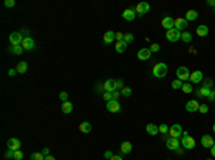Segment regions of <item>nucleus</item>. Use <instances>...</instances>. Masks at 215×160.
Listing matches in <instances>:
<instances>
[{"instance_id": "nucleus-1", "label": "nucleus", "mask_w": 215, "mask_h": 160, "mask_svg": "<svg viewBox=\"0 0 215 160\" xmlns=\"http://www.w3.org/2000/svg\"><path fill=\"white\" fill-rule=\"evenodd\" d=\"M166 73H168V66H166L164 62H159V63H156V64L153 66V69H152L153 77L162 79V77H165L166 76Z\"/></svg>"}, {"instance_id": "nucleus-2", "label": "nucleus", "mask_w": 215, "mask_h": 160, "mask_svg": "<svg viewBox=\"0 0 215 160\" xmlns=\"http://www.w3.org/2000/svg\"><path fill=\"white\" fill-rule=\"evenodd\" d=\"M189 70H188V67H185V66H181V67H178L176 69V77H178V80H181V82H184V80H189Z\"/></svg>"}, {"instance_id": "nucleus-3", "label": "nucleus", "mask_w": 215, "mask_h": 160, "mask_svg": "<svg viewBox=\"0 0 215 160\" xmlns=\"http://www.w3.org/2000/svg\"><path fill=\"white\" fill-rule=\"evenodd\" d=\"M25 37L22 36L20 32H13L10 36H9V41H10V45L12 46H20L22 41H23Z\"/></svg>"}, {"instance_id": "nucleus-4", "label": "nucleus", "mask_w": 215, "mask_h": 160, "mask_svg": "<svg viewBox=\"0 0 215 160\" xmlns=\"http://www.w3.org/2000/svg\"><path fill=\"white\" fill-rule=\"evenodd\" d=\"M179 39H181V32H179V30H176L175 27L166 32V40H168V41H172V43H175V41H178Z\"/></svg>"}, {"instance_id": "nucleus-5", "label": "nucleus", "mask_w": 215, "mask_h": 160, "mask_svg": "<svg viewBox=\"0 0 215 160\" xmlns=\"http://www.w3.org/2000/svg\"><path fill=\"white\" fill-rule=\"evenodd\" d=\"M181 144L184 146V149H194L197 146V142H195L194 137H191V136H184L181 140Z\"/></svg>"}, {"instance_id": "nucleus-6", "label": "nucleus", "mask_w": 215, "mask_h": 160, "mask_svg": "<svg viewBox=\"0 0 215 160\" xmlns=\"http://www.w3.org/2000/svg\"><path fill=\"white\" fill-rule=\"evenodd\" d=\"M149 9H151V6H149V3H146V2H141V3L136 4V7H135V12H136V14H139V16H144L145 13L149 12Z\"/></svg>"}, {"instance_id": "nucleus-7", "label": "nucleus", "mask_w": 215, "mask_h": 160, "mask_svg": "<svg viewBox=\"0 0 215 160\" xmlns=\"http://www.w3.org/2000/svg\"><path fill=\"white\" fill-rule=\"evenodd\" d=\"M161 25H162V27L166 29V32H168V30H171V29H174L175 27V19H172L171 16H165L164 19H162Z\"/></svg>"}, {"instance_id": "nucleus-8", "label": "nucleus", "mask_w": 215, "mask_h": 160, "mask_svg": "<svg viewBox=\"0 0 215 160\" xmlns=\"http://www.w3.org/2000/svg\"><path fill=\"white\" fill-rule=\"evenodd\" d=\"M184 133V130H182V127H181V124H178V123H175V124H172L169 127V136L171 137H181V135Z\"/></svg>"}, {"instance_id": "nucleus-9", "label": "nucleus", "mask_w": 215, "mask_h": 160, "mask_svg": "<svg viewBox=\"0 0 215 160\" xmlns=\"http://www.w3.org/2000/svg\"><path fill=\"white\" fill-rule=\"evenodd\" d=\"M20 140L16 139V137H10V139L7 140V149H10V150H13V152H16V150H20Z\"/></svg>"}, {"instance_id": "nucleus-10", "label": "nucleus", "mask_w": 215, "mask_h": 160, "mask_svg": "<svg viewBox=\"0 0 215 160\" xmlns=\"http://www.w3.org/2000/svg\"><path fill=\"white\" fill-rule=\"evenodd\" d=\"M106 109H108V111H111V113H116V111L120 110V103L118 102V100H113V99H112L111 102L106 103Z\"/></svg>"}, {"instance_id": "nucleus-11", "label": "nucleus", "mask_w": 215, "mask_h": 160, "mask_svg": "<svg viewBox=\"0 0 215 160\" xmlns=\"http://www.w3.org/2000/svg\"><path fill=\"white\" fill-rule=\"evenodd\" d=\"M151 54H152V52L149 50V47H144V49H141L138 52L136 57L139 59V60H149V59H151Z\"/></svg>"}, {"instance_id": "nucleus-12", "label": "nucleus", "mask_w": 215, "mask_h": 160, "mask_svg": "<svg viewBox=\"0 0 215 160\" xmlns=\"http://www.w3.org/2000/svg\"><path fill=\"white\" fill-rule=\"evenodd\" d=\"M185 110L188 113H195L197 110H199V103L197 100H189V102L185 104Z\"/></svg>"}, {"instance_id": "nucleus-13", "label": "nucleus", "mask_w": 215, "mask_h": 160, "mask_svg": "<svg viewBox=\"0 0 215 160\" xmlns=\"http://www.w3.org/2000/svg\"><path fill=\"white\" fill-rule=\"evenodd\" d=\"M166 147L169 150H178L179 149V139L176 137H169L166 140Z\"/></svg>"}, {"instance_id": "nucleus-14", "label": "nucleus", "mask_w": 215, "mask_h": 160, "mask_svg": "<svg viewBox=\"0 0 215 160\" xmlns=\"http://www.w3.org/2000/svg\"><path fill=\"white\" fill-rule=\"evenodd\" d=\"M116 39V33L112 32V30H108L106 33L103 34V43L105 45H112Z\"/></svg>"}, {"instance_id": "nucleus-15", "label": "nucleus", "mask_w": 215, "mask_h": 160, "mask_svg": "<svg viewBox=\"0 0 215 160\" xmlns=\"http://www.w3.org/2000/svg\"><path fill=\"white\" fill-rule=\"evenodd\" d=\"M214 139H212L209 135H204L202 137H201V144H202L204 147H207V149H211L212 147V144H214Z\"/></svg>"}, {"instance_id": "nucleus-16", "label": "nucleus", "mask_w": 215, "mask_h": 160, "mask_svg": "<svg viewBox=\"0 0 215 160\" xmlns=\"http://www.w3.org/2000/svg\"><path fill=\"white\" fill-rule=\"evenodd\" d=\"M189 80L192 83H201L204 80V76H202V72H199V70H195L192 72L189 76Z\"/></svg>"}, {"instance_id": "nucleus-17", "label": "nucleus", "mask_w": 215, "mask_h": 160, "mask_svg": "<svg viewBox=\"0 0 215 160\" xmlns=\"http://www.w3.org/2000/svg\"><path fill=\"white\" fill-rule=\"evenodd\" d=\"M22 47H23L25 50H32L34 47V40L30 36L25 37V39H23V41H22Z\"/></svg>"}, {"instance_id": "nucleus-18", "label": "nucleus", "mask_w": 215, "mask_h": 160, "mask_svg": "<svg viewBox=\"0 0 215 160\" xmlns=\"http://www.w3.org/2000/svg\"><path fill=\"white\" fill-rule=\"evenodd\" d=\"M135 16H136V12H135L133 9H126V10L122 13V17L128 21H133L135 20Z\"/></svg>"}, {"instance_id": "nucleus-19", "label": "nucleus", "mask_w": 215, "mask_h": 160, "mask_svg": "<svg viewBox=\"0 0 215 160\" xmlns=\"http://www.w3.org/2000/svg\"><path fill=\"white\" fill-rule=\"evenodd\" d=\"M186 26H188V21L185 20V17H179V19H175V29L176 30H185Z\"/></svg>"}, {"instance_id": "nucleus-20", "label": "nucleus", "mask_w": 215, "mask_h": 160, "mask_svg": "<svg viewBox=\"0 0 215 160\" xmlns=\"http://www.w3.org/2000/svg\"><path fill=\"white\" fill-rule=\"evenodd\" d=\"M146 133L151 136H156L159 133V126H156V124H153V123L146 124Z\"/></svg>"}, {"instance_id": "nucleus-21", "label": "nucleus", "mask_w": 215, "mask_h": 160, "mask_svg": "<svg viewBox=\"0 0 215 160\" xmlns=\"http://www.w3.org/2000/svg\"><path fill=\"white\" fill-rule=\"evenodd\" d=\"M103 89L105 92H115V80H112V79H108L103 82Z\"/></svg>"}, {"instance_id": "nucleus-22", "label": "nucleus", "mask_w": 215, "mask_h": 160, "mask_svg": "<svg viewBox=\"0 0 215 160\" xmlns=\"http://www.w3.org/2000/svg\"><path fill=\"white\" fill-rule=\"evenodd\" d=\"M208 32H209V29H208V26H205V25H199L198 27H197V34H198L199 37L208 36Z\"/></svg>"}, {"instance_id": "nucleus-23", "label": "nucleus", "mask_w": 215, "mask_h": 160, "mask_svg": "<svg viewBox=\"0 0 215 160\" xmlns=\"http://www.w3.org/2000/svg\"><path fill=\"white\" fill-rule=\"evenodd\" d=\"M91 130H92V124L89 122H82L79 124V131L80 133H91Z\"/></svg>"}, {"instance_id": "nucleus-24", "label": "nucleus", "mask_w": 215, "mask_h": 160, "mask_svg": "<svg viewBox=\"0 0 215 160\" xmlns=\"http://www.w3.org/2000/svg\"><path fill=\"white\" fill-rule=\"evenodd\" d=\"M132 152V143L131 142H124V143L120 144V153H124V154H128V153Z\"/></svg>"}, {"instance_id": "nucleus-25", "label": "nucleus", "mask_w": 215, "mask_h": 160, "mask_svg": "<svg viewBox=\"0 0 215 160\" xmlns=\"http://www.w3.org/2000/svg\"><path fill=\"white\" fill-rule=\"evenodd\" d=\"M198 19V12L197 10H188L185 14V20L186 21H194Z\"/></svg>"}, {"instance_id": "nucleus-26", "label": "nucleus", "mask_w": 215, "mask_h": 160, "mask_svg": "<svg viewBox=\"0 0 215 160\" xmlns=\"http://www.w3.org/2000/svg\"><path fill=\"white\" fill-rule=\"evenodd\" d=\"M72 110H73V104H72L69 100L62 103V111L65 113V115H69V113H72Z\"/></svg>"}, {"instance_id": "nucleus-27", "label": "nucleus", "mask_w": 215, "mask_h": 160, "mask_svg": "<svg viewBox=\"0 0 215 160\" xmlns=\"http://www.w3.org/2000/svg\"><path fill=\"white\" fill-rule=\"evenodd\" d=\"M126 49H128V43H125L124 40H122V41H116L115 50L118 52V53H124Z\"/></svg>"}, {"instance_id": "nucleus-28", "label": "nucleus", "mask_w": 215, "mask_h": 160, "mask_svg": "<svg viewBox=\"0 0 215 160\" xmlns=\"http://www.w3.org/2000/svg\"><path fill=\"white\" fill-rule=\"evenodd\" d=\"M211 90H212V89H208V87H204L202 86L198 92H197V96H198V97H208V96H209V93H211Z\"/></svg>"}, {"instance_id": "nucleus-29", "label": "nucleus", "mask_w": 215, "mask_h": 160, "mask_svg": "<svg viewBox=\"0 0 215 160\" xmlns=\"http://www.w3.org/2000/svg\"><path fill=\"white\" fill-rule=\"evenodd\" d=\"M9 52H10V53H13V54H17V56H20V54L25 52V49L22 47V45H20V46H10V47H9Z\"/></svg>"}, {"instance_id": "nucleus-30", "label": "nucleus", "mask_w": 215, "mask_h": 160, "mask_svg": "<svg viewBox=\"0 0 215 160\" xmlns=\"http://www.w3.org/2000/svg\"><path fill=\"white\" fill-rule=\"evenodd\" d=\"M181 40L184 41V43H191V41H192V33H189V32L181 33Z\"/></svg>"}, {"instance_id": "nucleus-31", "label": "nucleus", "mask_w": 215, "mask_h": 160, "mask_svg": "<svg viewBox=\"0 0 215 160\" xmlns=\"http://www.w3.org/2000/svg\"><path fill=\"white\" fill-rule=\"evenodd\" d=\"M16 70H17V73H20V74L26 73V72H27V63H26V62H20L19 64L16 66Z\"/></svg>"}, {"instance_id": "nucleus-32", "label": "nucleus", "mask_w": 215, "mask_h": 160, "mask_svg": "<svg viewBox=\"0 0 215 160\" xmlns=\"http://www.w3.org/2000/svg\"><path fill=\"white\" fill-rule=\"evenodd\" d=\"M30 160H45V154L40 152H34V153H32Z\"/></svg>"}, {"instance_id": "nucleus-33", "label": "nucleus", "mask_w": 215, "mask_h": 160, "mask_svg": "<svg viewBox=\"0 0 215 160\" xmlns=\"http://www.w3.org/2000/svg\"><path fill=\"white\" fill-rule=\"evenodd\" d=\"M120 95L124 96V97H129V96L132 95V89H131V87H124V89H122V90H120Z\"/></svg>"}, {"instance_id": "nucleus-34", "label": "nucleus", "mask_w": 215, "mask_h": 160, "mask_svg": "<svg viewBox=\"0 0 215 160\" xmlns=\"http://www.w3.org/2000/svg\"><path fill=\"white\" fill-rule=\"evenodd\" d=\"M159 133L164 136H166L169 133V127H168V124H159Z\"/></svg>"}, {"instance_id": "nucleus-35", "label": "nucleus", "mask_w": 215, "mask_h": 160, "mask_svg": "<svg viewBox=\"0 0 215 160\" xmlns=\"http://www.w3.org/2000/svg\"><path fill=\"white\" fill-rule=\"evenodd\" d=\"M182 84H184V82H181V80H174V82L171 83V86H172V89H175V90H178V89H182Z\"/></svg>"}, {"instance_id": "nucleus-36", "label": "nucleus", "mask_w": 215, "mask_h": 160, "mask_svg": "<svg viewBox=\"0 0 215 160\" xmlns=\"http://www.w3.org/2000/svg\"><path fill=\"white\" fill-rule=\"evenodd\" d=\"M124 41L125 43H128V45L129 43H132L133 41V34L132 33H125L124 34Z\"/></svg>"}, {"instance_id": "nucleus-37", "label": "nucleus", "mask_w": 215, "mask_h": 160, "mask_svg": "<svg viewBox=\"0 0 215 160\" xmlns=\"http://www.w3.org/2000/svg\"><path fill=\"white\" fill-rule=\"evenodd\" d=\"M182 92L186 93V95H188V93H192V86H191L189 83H184V84H182Z\"/></svg>"}, {"instance_id": "nucleus-38", "label": "nucleus", "mask_w": 215, "mask_h": 160, "mask_svg": "<svg viewBox=\"0 0 215 160\" xmlns=\"http://www.w3.org/2000/svg\"><path fill=\"white\" fill-rule=\"evenodd\" d=\"M124 89V83H122V80L120 79H116L115 80V90H122Z\"/></svg>"}, {"instance_id": "nucleus-39", "label": "nucleus", "mask_w": 215, "mask_h": 160, "mask_svg": "<svg viewBox=\"0 0 215 160\" xmlns=\"http://www.w3.org/2000/svg\"><path fill=\"white\" fill-rule=\"evenodd\" d=\"M4 157H6V159H14V152H13V150H10V149H7V150H6V153H4Z\"/></svg>"}, {"instance_id": "nucleus-40", "label": "nucleus", "mask_w": 215, "mask_h": 160, "mask_svg": "<svg viewBox=\"0 0 215 160\" xmlns=\"http://www.w3.org/2000/svg\"><path fill=\"white\" fill-rule=\"evenodd\" d=\"M208 110H209V107H208L207 104H199V111H201L202 115H205V113H208Z\"/></svg>"}, {"instance_id": "nucleus-41", "label": "nucleus", "mask_w": 215, "mask_h": 160, "mask_svg": "<svg viewBox=\"0 0 215 160\" xmlns=\"http://www.w3.org/2000/svg\"><path fill=\"white\" fill-rule=\"evenodd\" d=\"M103 100H105V102H111V100H112V93H111V92H105V93H103Z\"/></svg>"}, {"instance_id": "nucleus-42", "label": "nucleus", "mask_w": 215, "mask_h": 160, "mask_svg": "<svg viewBox=\"0 0 215 160\" xmlns=\"http://www.w3.org/2000/svg\"><path fill=\"white\" fill-rule=\"evenodd\" d=\"M14 4H16V2H14V0H4V6H6L7 9L13 7Z\"/></svg>"}, {"instance_id": "nucleus-43", "label": "nucleus", "mask_w": 215, "mask_h": 160, "mask_svg": "<svg viewBox=\"0 0 215 160\" xmlns=\"http://www.w3.org/2000/svg\"><path fill=\"white\" fill-rule=\"evenodd\" d=\"M159 49H161V46L158 45V43H153V45H151V47H149L151 52H159Z\"/></svg>"}, {"instance_id": "nucleus-44", "label": "nucleus", "mask_w": 215, "mask_h": 160, "mask_svg": "<svg viewBox=\"0 0 215 160\" xmlns=\"http://www.w3.org/2000/svg\"><path fill=\"white\" fill-rule=\"evenodd\" d=\"M22 159H23L22 150H16V152H14V160H22Z\"/></svg>"}, {"instance_id": "nucleus-45", "label": "nucleus", "mask_w": 215, "mask_h": 160, "mask_svg": "<svg viewBox=\"0 0 215 160\" xmlns=\"http://www.w3.org/2000/svg\"><path fill=\"white\" fill-rule=\"evenodd\" d=\"M119 96H122V95H120V92H119V90L112 92V99H113V100H118V99H119Z\"/></svg>"}, {"instance_id": "nucleus-46", "label": "nucleus", "mask_w": 215, "mask_h": 160, "mask_svg": "<svg viewBox=\"0 0 215 160\" xmlns=\"http://www.w3.org/2000/svg\"><path fill=\"white\" fill-rule=\"evenodd\" d=\"M96 92H98V93H105V89H103V83H102V84H99V83H98V84H96Z\"/></svg>"}, {"instance_id": "nucleus-47", "label": "nucleus", "mask_w": 215, "mask_h": 160, "mask_svg": "<svg viewBox=\"0 0 215 160\" xmlns=\"http://www.w3.org/2000/svg\"><path fill=\"white\" fill-rule=\"evenodd\" d=\"M207 99L209 100V102H215V89H212L211 93H209V96H208Z\"/></svg>"}, {"instance_id": "nucleus-48", "label": "nucleus", "mask_w": 215, "mask_h": 160, "mask_svg": "<svg viewBox=\"0 0 215 160\" xmlns=\"http://www.w3.org/2000/svg\"><path fill=\"white\" fill-rule=\"evenodd\" d=\"M59 97H60L62 102H67V93H66V92H62V93L59 95Z\"/></svg>"}, {"instance_id": "nucleus-49", "label": "nucleus", "mask_w": 215, "mask_h": 160, "mask_svg": "<svg viewBox=\"0 0 215 160\" xmlns=\"http://www.w3.org/2000/svg\"><path fill=\"white\" fill-rule=\"evenodd\" d=\"M211 86H212V80H211V79H207V82L204 83V87H208V89H211Z\"/></svg>"}, {"instance_id": "nucleus-50", "label": "nucleus", "mask_w": 215, "mask_h": 160, "mask_svg": "<svg viewBox=\"0 0 215 160\" xmlns=\"http://www.w3.org/2000/svg\"><path fill=\"white\" fill-rule=\"evenodd\" d=\"M116 40H118V41L124 40V33H116Z\"/></svg>"}, {"instance_id": "nucleus-51", "label": "nucleus", "mask_w": 215, "mask_h": 160, "mask_svg": "<svg viewBox=\"0 0 215 160\" xmlns=\"http://www.w3.org/2000/svg\"><path fill=\"white\" fill-rule=\"evenodd\" d=\"M103 156L106 157V159H112V156H113V154H112V152H109V150H106V152L103 153Z\"/></svg>"}, {"instance_id": "nucleus-52", "label": "nucleus", "mask_w": 215, "mask_h": 160, "mask_svg": "<svg viewBox=\"0 0 215 160\" xmlns=\"http://www.w3.org/2000/svg\"><path fill=\"white\" fill-rule=\"evenodd\" d=\"M42 153L45 154V157H46V156H49V154H50V149H49V147H45V149H43V152H42Z\"/></svg>"}, {"instance_id": "nucleus-53", "label": "nucleus", "mask_w": 215, "mask_h": 160, "mask_svg": "<svg viewBox=\"0 0 215 160\" xmlns=\"http://www.w3.org/2000/svg\"><path fill=\"white\" fill-rule=\"evenodd\" d=\"M109 160H124V159H122V156H118V154H113V156H112V159H109Z\"/></svg>"}, {"instance_id": "nucleus-54", "label": "nucleus", "mask_w": 215, "mask_h": 160, "mask_svg": "<svg viewBox=\"0 0 215 160\" xmlns=\"http://www.w3.org/2000/svg\"><path fill=\"white\" fill-rule=\"evenodd\" d=\"M16 73H17L16 69H10V70H9V76H14Z\"/></svg>"}, {"instance_id": "nucleus-55", "label": "nucleus", "mask_w": 215, "mask_h": 160, "mask_svg": "<svg viewBox=\"0 0 215 160\" xmlns=\"http://www.w3.org/2000/svg\"><path fill=\"white\" fill-rule=\"evenodd\" d=\"M211 156L215 157V143L212 144V147H211Z\"/></svg>"}, {"instance_id": "nucleus-56", "label": "nucleus", "mask_w": 215, "mask_h": 160, "mask_svg": "<svg viewBox=\"0 0 215 160\" xmlns=\"http://www.w3.org/2000/svg\"><path fill=\"white\" fill-rule=\"evenodd\" d=\"M45 160H56V159H55L53 156H50V154H49V156H46V157H45Z\"/></svg>"}, {"instance_id": "nucleus-57", "label": "nucleus", "mask_w": 215, "mask_h": 160, "mask_svg": "<svg viewBox=\"0 0 215 160\" xmlns=\"http://www.w3.org/2000/svg\"><path fill=\"white\" fill-rule=\"evenodd\" d=\"M208 4H209V6H214V7H215V2H214V0H208Z\"/></svg>"}, {"instance_id": "nucleus-58", "label": "nucleus", "mask_w": 215, "mask_h": 160, "mask_svg": "<svg viewBox=\"0 0 215 160\" xmlns=\"http://www.w3.org/2000/svg\"><path fill=\"white\" fill-rule=\"evenodd\" d=\"M212 130H214V131H215V124H214V126H212Z\"/></svg>"}, {"instance_id": "nucleus-59", "label": "nucleus", "mask_w": 215, "mask_h": 160, "mask_svg": "<svg viewBox=\"0 0 215 160\" xmlns=\"http://www.w3.org/2000/svg\"><path fill=\"white\" fill-rule=\"evenodd\" d=\"M208 160H211V159H208Z\"/></svg>"}]
</instances>
